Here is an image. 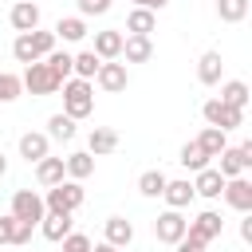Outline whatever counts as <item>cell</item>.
<instances>
[{
	"label": "cell",
	"mask_w": 252,
	"mask_h": 252,
	"mask_svg": "<svg viewBox=\"0 0 252 252\" xmlns=\"http://www.w3.org/2000/svg\"><path fill=\"white\" fill-rule=\"evenodd\" d=\"M63 177H67L63 158H51V154H47V158H39V161H35V181H39L43 189H47V185H55V181H63Z\"/></svg>",
	"instance_id": "cb8c5ba5"
},
{
	"label": "cell",
	"mask_w": 252,
	"mask_h": 252,
	"mask_svg": "<svg viewBox=\"0 0 252 252\" xmlns=\"http://www.w3.org/2000/svg\"><path fill=\"white\" fill-rule=\"evenodd\" d=\"M122 39H126V35H122L118 28H102V32H94V47H91V51H94L98 59H118V55H122Z\"/></svg>",
	"instance_id": "2e32d148"
},
{
	"label": "cell",
	"mask_w": 252,
	"mask_h": 252,
	"mask_svg": "<svg viewBox=\"0 0 252 252\" xmlns=\"http://www.w3.org/2000/svg\"><path fill=\"white\" fill-rule=\"evenodd\" d=\"M8 24L16 32H35L39 28V4L35 0H16L12 12H8Z\"/></svg>",
	"instance_id": "5bb4252c"
},
{
	"label": "cell",
	"mask_w": 252,
	"mask_h": 252,
	"mask_svg": "<svg viewBox=\"0 0 252 252\" xmlns=\"http://www.w3.org/2000/svg\"><path fill=\"white\" fill-rule=\"evenodd\" d=\"M248 94H252V91H248L244 79H228V83H220V94H217V98L228 102V106H236V110H244V106H248Z\"/></svg>",
	"instance_id": "484cf974"
},
{
	"label": "cell",
	"mask_w": 252,
	"mask_h": 252,
	"mask_svg": "<svg viewBox=\"0 0 252 252\" xmlns=\"http://www.w3.org/2000/svg\"><path fill=\"white\" fill-rule=\"evenodd\" d=\"M193 197H197V193H193V181H189V177L165 181V189H161V201H165V209H181V213H185V209L193 205Z\"/></svg>",
	"instance_id": "4fadbf2b"
},
{
	"label": "cell",
	"mask_w": 252,
	"mask_h": 252,
	"mask_svg": "<svg viewBox=\"0 0 252 252\" xmlns=\"http://www.w3.org/2000/svg\"><path fill=\"white\" fill-rule=\"evenodd\" d=\"M94 83H98V91H106V94H118V91H126V83H130V71H126V63H118V59H102V63H98V75H94Z\"/></svg>",
	"instance_id": "9c48e42d"
},
{
	"label": "cell",
	"mask_w": 252,
	"mask_h": 252,
	"mask_svg": "<svg viewBox=\"0 0 252 252\" xmlns=\"http://www.w3.org/2000/svg\"><path fill=\"white\" fill-rule=\"evenodd\" d=\"M43 134H47L51 142H71V138H75V118H67L63 110H59V114H51Z\"/></svg>",
	"instance_id": "f1b7e54d"
},
{
	"label": "cell",
	"mask_w": 252,
	"mask_h": 252,
	"mask_svg": "<svg viewBox=\"0 0 252 252\" xmlns=\"http://www.w3.org/2000/svg\"><path fill=\"white\" fill-rule=\"evenodd\" d=\"M240 240L252 244V213H244V220H240Z\"/></svg>",
	"instance_id": "ab89813d"
},
{
	"label": "cell",
	"mask_w": 252,
	"mask_h": 252,
	"mask_svg": "<svg viewBox=\"0 0 252 252\" xmlns=\"http://www.w3.org/2000/svg\"><path fill=\"white\" fill-rule=\"evenodd\" d=\"M114 150H118V134H114L110 126H94V130L87 134V154L102 158V154H114Z\"/></svg>",
	"instance_id": "7402d4cb"
},
{
	"label": "cell",
	"mask_w": 252,
	"mask_h": 252,
	"mask_svg": "<svg viewBox=\"0 0 252 252\" xmlns=\"http://www.w3.org/2000/svg\"><path fill=\"white\" fill-rule=\"evenodd\" d=\"M169 0H134V8H150V12H161Z\"/></svg>",
	"instance_id": "60d3db41"
},
{
	"label": "cell",
	"mask_w": 252,
	"mask_h": 252,
	"mask_svg": "<svg viewBox=\"0 0 252 252\" xmlns=\"http://www.w3.org/2000/svg\"><path fill=\"white\" fill-rule=\"evenodd\" d=\"M35 4H39V0H35Z\"/></svg>",
	"instance_id": "f6af8a7d"
},
{
	"label": "cell",
	"mask_w": 252,
	"mask_h": 252,
	"mask_svg": "<svg viewBox=\"0 0 252 252\" xmlns=\"http://www.w3.org/2000/svg\"><path fill=\"white\" fill-rule=\"evenodd\" d=\"M24 94V83H20V75H12V71H0V102H16Z\"/></svg>",
	"instance_id": "836d02e7"
},
{
	"label": "cell",
	"mask_w": 252,
	"mask_h": 252,
	"mask_svg": "<svg viewBox=\"0 0 252 252\" xmlns=\"http://www.w3.org/2000/svg\"><path fill=\"white\" fill-rule=\"evenodd\" d=\"M158 32V12L150 8H130L126 12V35H150Z\"/></svg>",
	"instance_id": "d6986e66"
},
{
	"label": "cell",
	"mask_w": 252,
	"mask_h": 252,
	"mask_svg": "<svg viewBox=\"0 0 252 252\" xmlns=\"http://www.w3.org/2000/svg\"><path fill=\"white\" fill-rule=\"evenodd\" d=\"M197 146H201L209 158H217V154L228 146V134H224V130H217V126H205V130L197 134Z\"/></svg>",
	"instance_id": "f546056e"
},
{
	"label": "cell",
	"mask_w": 252,
	"mask_h": 252,
	"mask_svg": "<svg viewBox=\"0 0 252 252\" xmlns=\"http://www.w3.org/2000/svg\"><path fill=\"white\" fill-rule=\"evenodd\" d=\"M32 232H35V224H28V220H16V232H12V244H28V240H32Z\"/></svg>",
	"instance_id": "74e56055"
},
{
	"label": "cell",
	"mask_w": 252,
	"mask_h": 252,
	"mask_svg": "<svg viewBox=\"0 0 252 252\" xmlns=\"http://www.w3.org/2000/svg\"><path fill=\"white\" fill-rule=\"evenodd\" d=\"M12 232H16V217H0V244H12Z\"/></svg>",
	"instance_id": "f35d334b"
},
{
	"label": "cell",
	"mask_w": 252,
	"mask_h": 252,
	"mask_svg": "<svg viewBox=\"0 0 252 252\" xmlns=\"http://www.w3.org/2000/svg\"><path fill=\"white\" fill-rule=\"evenodd\" d=\"M201 118H205V126H217V130H236V126H244V110H236V106H228V102H220V98H209L205 106H201Z\"/></svg>",
	"instance_id": "5b68a950"
},
{
	"label": "cell",
	"mask_w": 252,
	"mask_h": 252,
	"mask_svg": "<svg viewBox=\"0 0 252 252\" xmlns=\"http://www.w3.org/2000/svg\"><path fill=\"white\" fill-rule=\"evenodd\" d=\"M39 232H43V240H51V244H59L67 232H71V213H43V220L35 224Z\"/></svg>",
	"instance_id": "ac0fdd59"
},
{
	"label": "cell",
	"mask_w": 252,
	"mask_h": 252,
	"mask_svg": "<svg viewBox=\"0 0 252 252\" xmlns=\"http://www.w3.org/2000/svg\"><path fill=\"white\" fill-rule=\"evenodd\" d=\"M177 252H201V248H189V244H173Z\"/></svg>",
	"instance_id": "ee69618b"
},
{
	"label": "cell",
	"mask_w": 252,
	"mask_h": 252,
	"mask_svg": "<svg viewBox=\"0 0 252 252\" xmlns=\"http://www.w3.org/2000/svg\"><path fill=\"white\" fill-rule=\"evenodd\" d=\"M220 189H224V177H220V169H217V165H205V169H197V173H193V193H197V197L217 201V197H220Z\"/></svg>",
	"instance_id": "7c38bea8"
},
{
	"label": "cell",
	"mask_w": 252,
	"mask_h": 252,
	"mask_svg": "<svg viewBox=\"0 0 252 252\" xmlns=\"http://www.w3.org/2000/svg\"><path fill=\"white\" fill-rule=\"evenodd\" d=\"M102 240L114 244V248H130L134 244V224L126 217H106L102 220Z\"/></svg>",
	"instance_id": "9a60e30c"
},
{
	"label": "cell",
	"mask_w": 252,
	"mask_h": 252,
	"mask_svg": "<svg viewBox=\"0 0 252 252\" xmlns=\"http://www.w3.org/2000/svg\"><path fill=\"white\" fill-rule=\"evenodd\" d=\"M118 59H126V63H150L154 59V39L150 35H126Z\"/></svg>",
	"instance_id": "e0dca14e"
},
{
	"label": "cell",
	"mask_w": 252,
	"mask_h": 252,
	"mask_svg": "<svg viewBox=\"0 0 252 252\" xmlns=\"http://www.w3.org/2000/svg\"><path fill=\"white\" fill-rule=\"evenodd\" d=\"M98 55L87 47V51H75V59H71V71H75V79H91L94 83V75H98Z\"/></svg>",
	"instance_id": "83f0119b"
},
{
	"label": "cell",
	"mask_w": 252,
	"mask_h": 252,
	"mask_svg": "<svg viewBox=\"0 0 252 252\" xmlns=\"http://www.w3.org/2000/svg\"><path fill=\"white\" fill-rule=\"evenodd\" d=\"M75 8H79L75 16H83V20L87 16H106L110 12V0H75Z\"/></svg>",
	"instance_id": "d590c367"
},
{
	"label": "cell",
	"mask_w": 252,
	"mask_h": 252,
	"mask_svg": "<svg viewBox=\"0 0 252 252\" xmlns=\"http://www.w3.org/2000/svg\"><path fill=\"white\" fill-rule=\"evenodd\" d=\"M177 161H181V165H185L189 173H197V169H205V165H213V158H209V154H205V150L197 146V138L181 146V154H177Z\"/></svg>",
	"instance_id": "4316f807"
},
{
	"label": "cell",
	"mask_w": 252,
	"mask_h": 252,
	"mask_svg": "<svg viewBox=\"0 0 252 252\" xmlns=\"http://www.w3.org/2000/svg\"><path fill=\"white\" fill-rule=\"evenodd\" d=\"M63 114L67 118H75V122H83V118H91L94 114V83L91 79H63Z\"/></svg>",
	"instance_id": "6da1fadb"
},
{
	"label": "cell",
	"mask_w": 252,
	"mask_h": 252,
	"mask_svg": "<svg viewBox=\"0 0 252 252\" xmlns=\"http://www.w3.org/2000/svg\"><path fill=\"white\" fill-rule=\"evenodd\" d=\"M32 35V47H35V55L43 59L47 51H55L59 47V39H55V32H43V28H35V32H28Z\"/></svg>",
	"instance_id": "e575fe53"
},
{
	"label": "cell",
	"mask_w": 252,
	"mask_h": 252,
	"mask_svg": "<svg viewBox=\"0 0 252 252\" xmlns=\"http://www.w3.org/2000/svg\"><path fill=\"white\" fill-rule=\"evenodd\" d=\"M185 224H189V217H185L181 209H165V213H158V220H154V240L177 244V240L185 236Z\"/></svg>",
	"instance_id": "ba28073f"
},
{
	"label": "cell",
	"mask_w": 252,
	"mask_h": 252,
	"mask_svg": "<svg viewBox=\"0 0 252 252\" xmlns=\"http://www.w3.org/2000/svg\"><path fill=\"white\" fill-rule=\"evenodd\" d=\"M224 205L236 209V213H252V181L240 173V177H224V189H220Z\"/></svg>",
	"instance_id": "30bf717a"
},
{
	"label": "cell",
	"mask_w": 252,
	"mask_h": 252,
	"mask_svg": "<svg viewBox=\"0 0 252 252\" xmlns=\"http://www.w3.org/2000/svg\"><path fill=\"white\" fill-rule=\"evenodd\" d=\"M51 32H55V39H63V43H83V39H87V20H83V16H59V24H55Z\"/></svg>",
	"instance_id": "ffe728a7"
},
{
	"label": "cell",
	"mask_w": 252,
	"mask_h": 252,
	"mask_svg": "<svg viewBox=\"0 0 252 252\" xmlns=\"http://www.w3.org/2000/svg\"><path fill=\"white\" fill-rule=\"evenodd\" d=\"M20 83H24V91L28 94H59V79L47 71V63L43 59H35V63H28L24 67V75H20Z\"/></svg>",
	"instance_id": "277c9868"
},
{
	"label": "cell",
	"mask_w": 252,
	"mask_h": 252,
	"mask_svg": "<svg viewBox=\"0 0 252 252\" xmlns=\"http://www.w3.org/2000/svg\"><path fill=\"white\" fill-rule=\"evenodd\" d=\"M220 232H224L220 213H217V209H201V213H197V217L185 224V236H181L177 244H189V248H201V252H205V248H209V244H213Z\"/></svg>",
	"instance_id": "7a4b0ae2"
},
{
	"label": "cell",
	"mask_w": 252,
	"mask_h": 252,
	"mask_svg": "<svg viewBox=\"0 0 252 252\" xmlns=\"http://www.w3.org/2000/svg\"><path fill=\"white\" fill-rule=\"evenodd\" d=\"M217 169L220 177H240L252 169V142H240V146H224L217 154Z\"/></svg>",
	"instance_id": "8992f818"
},
{
	"label": "cell",
	"mask_w": 252,
	"mask_h": 252,
	"mask_svg": "<svg viewBox=\"0 0 252 252\" xmlns=\"http://www.w3.org/2000/svg\"><path fill=\"white\" fill-rule=\"evenodd\" d=\"M59 244H63V252H91V236H87V232H75V228H71Z\"/></svg>",
	"instance_id": "8d00e7d4"
},
{
	"label": "cell",
	"mask_w": 252,
	"mask_h": 252,
	"mask_svg": "<svg viewBox=\"0 0 252 252\" xmlns=\"http://www.w3.org/2000/svg\"><path fill=\"white\" fill-rule=\"evenodd\" d=\"M8 173V158H4V150H0V177Z\"/></svg>",
	"instance_id": "7bdbcfd3"
},
{
	"label": "cell",
	"mask_w": 252,
	"mask_h": 252,
	"mask_svg": "<svg viewBox=\"0 0 252 252\" xmlns=\"http://www.w3.org/2000/svg\"><path fill=\"white\" fill-rule=\"evenodd\" d=\"M16 220H28V224H39L43 220V193H35V189H16L12 193V209H8Z\"/></svg>",
	"instance_id": "52a82bcc"
},
{
	"label": "cell",
	"mask_w": 252,
	"mask_h": 252,
	"mask_svg": "<svg viewBox=\"0 0 252 252\" xmlns=\"http://www.w3.org/2000/svg\"><path fill=\"white\" fill-rule=\"evenodd\" d=\"M165 181H169V177H165L161 169H146V173L138 177V193H142V197H161Z\"/></svg>",
	"instance_id": "4dcf8cb0"
},
{
	"label": "cell",
	"mask_w": 252,
	"mask_h": 252,
	"mask_svg": "<svg viewBox=\"0 0 252 252\" xmlns=\"http://www.w3.org/2000/svg\"><path fill=\"white\" fill-rule=\"evenodd\" d=\"M63 169H67V177H71V181H87V177L94 173V154L75 150V154H67V158H63Z\"/></svg>",
	"instance_id": "603a6c76"
},
{
	"label": "cell",
	"mask_w": 252,
	"mask_h": 252,
	"mask_svg": "<svg viewBox=\"0 0 252 252\" xmlns=\"http://www.w3.org/2000/svg\"><path fill=\"white\" fill-rule=\"evenodd\" d=\"M12 55H16V63H35L39 55H35V47H32V35L28 32H16V39H12Z\"/></svg>",
	"instance_id": "d6a6232c"
},
{
	"label": "cell",
	"mask_w": 252,
	"mask_h": 252,
	"mask_svg": "<svg viewBox=\"0 0 252 252\" xmlns=\"http://www.w3.org/2000/svg\"><path fill=\"white\" fill-rule=\"evenodd\" d=\"M220 75H224V59H220V51H205V55L197 59V79H201L205 87H217Z\"/></svg>",
	"instance_id": "44dd1931"
},
{
	"label": "cell",
	"mask_w": 252,
	"mask_h": 252,
	"mask_svg": "<svg viewBox=\"0 0 252 252\" xmlns=\"http://www.w3.org/2000/svg\"><path fill=\"white\" fill-rule=\"evenodd\" d=\"M16 150H20V158H24L28 165H35L39 158H47V154H51V138H47L43 130H28V134H20Z\"/></svg>",
	"instance_id": "8fae6325"
},
{
	"label": "cell",
	"mask_w": 252,
	"mask_h": 252,
	"mask_svg": "<svg viewBox=\"0 0 252 252\" xmlns=\"http://www.w3.org/2000/svg\"><path fill=\"white\" fill-rule=\"evenodd\" d=\"M217 16L220 24H240L248 16V0H217Z\"/></svg>",
	"instance_id": "1f68e13d"
},
{
	"label": "cell",
	"mask_w": 252,
	"mask_h": 252,
	"mask_svg": "<svg viewBox=\"0 0 252 252\" xmlns=\"http://www.w3.org/2000/svg\"><path fill=\"white\" fill-rule=\"evenodd\" d=\"M83 201H87V189H83V181H71V177L47 185V193H43L47 213H75V209H83Z\"/></svg>",
	"instance_id": "3957f363"
},
{
	"label": "cell",
	"mask_w": 252,
	"mask_h": 252,
	"mask_svg": "<svg viewBox=\"0 0 252 252\" xmlns=\"http://www.w3.org/2000/svg\"><path fill=\"white\" fill-rule=\"evenodd\" d=\"M91 252H122V248H114V244H106V240H98V244H91Z\"/></svg>",
	"instance_id": "b9f144b4"
},
{
	"label": "cell",
	"mask_w": 252,
	"mask_h": 252,
	"mask_svg": "<svg viewBox=\"0 0 252 252\" xmlns=\"http://www.w3.org/2000/svg\"><path fill=\"white\" fill-rule=\"evenodd\" d=\"M71 59H75V51H67V47H55V51H47L43 55V63H47V71L63 83V79H71L75 71H71Z\"/></svg>",
	"instance_id": "d4e9b609"
}]
</instances>
